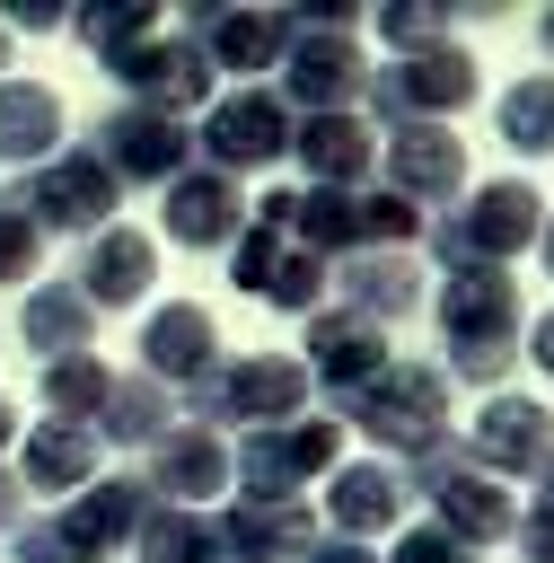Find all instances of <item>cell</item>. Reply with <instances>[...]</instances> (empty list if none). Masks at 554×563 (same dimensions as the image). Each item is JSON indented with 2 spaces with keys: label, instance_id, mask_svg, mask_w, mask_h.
<instances>
[{
  "label": "cell",
  "instance_id": "23",
  "mask_svg": "<svg viewBox=\"0 0 554 563\" xmlns=\"http://www.w3.org/2000/svg\"><path fill=\"white\" fill-rule=\"evenodd\" d=\"M149 273H158V246H149V229H97L88 246H79V273H70V290L88 299V308H132L141 290H149Z\"/></svg>",
  "mask_w": 554,
  "mask_h": 563
},
{
  "label": "cell",
  "instance_id": "43",
  "mask_svg": "<svg viewBox=\"0 0 554 563\" xmlns=\"http://www.w3.org/2000/svg\"><path fill=\"white\" fill-rule=\"evenodd\" d=\"M536 255H545V273H554V211H545V229H536Z\"/></svg>",
  "mask_w": 554,
  "mask_h": 563
},
{
  "label": "cell",
  "instance_id": "21",
  "mask_svg": "<svg viewBox=\"0 0 554 563\" xmlns=\"http://www.w3.org/2000/svg\"><path fill=\"white\" fill-rule=\"evenodd\" d=\"M211 528H220V563H299L317 545L308 501H229Z\"/></svg>",
  "mask_w": 554,
  "mask_h": 563
},
{
  "label": "cell",
  "instance_id": "29",
  "mask_svg": "<svg viewBox=\"0 0 554 563\" xmlns=\"http://www.w3.org/2000/svg\"><path fill=\"white\" fill-rule=\"evenodd\" d=\"M18 343H26V352H44V361H70V352H88V343H97V308H88L70 282H35V290H26V308H18Z\"/></svg>",
  "mask_w": 554,
  "mask_h": 563
},
{
  "label": "cell",
  "instance_id": "11",
  "mask_svg": "<svg viewBox=\"0 0 554 563\" xmlns=\"http://www.w3.org/2000/svg\"><path fill=\"white\" fill-rule=\"evenodd\" d=\"M193 150H202V167H220V176L237 185L246 167H273V158H290V106H281L273 88H237V97H220V106L202 114Z\"/></svg>",
  "mask_w": 554,
  "mask_h": 563
},
{
  "label": "cell",
  "instance_id": "7",
  "mask_svg": "<svg viewBox=\"0 0 554 563\" xmlns=\"http://www.w3.org/2000/svg\"><path fill=\"white\" fill-rule=\"evenodd\" d=\"M369 114L387 123V132H413V123H431V114H457V106H475V62L457 53V44H431V53H396V62H378L369 70Z\"/></svg>",
  "mask_w": 554,
  "mask_h": 563
},
{
  "label": "cell",
  "instance_id": "45",
  "mask_svg": "<svg viewBox=\"0 0 554 563\" xmlns=\"http://www.w3.org/2000/svg\"><path fill=\"white\" fill-rule=\"evenodd\" d=\"M9 431H18V413H9V396H0V449H9Z\"/></svg>",
  "mask_w": 554,
  "mask_h": 563
},
{
  "label": "cell",
  "instance_id": "30",
  "mask_svg": "<svg viewBox=\"0 0 554 563\" xmlns=\"http://www.w3.org/2000/svg\"><path fill=\"white\" fill-rule=\"evenodd\" d=\"M88 431H97V449H106V440H123V449H149V440H167V431H176V396H167V387H149L141 369H114V387H106V413H97Z\"/></svg>",
  "mask_w": 554,
  "mask_h": 563
},
{
  "label": "cell",
  "instance_id": "10",
  "mask_svg": "<svg viewBox=\"0 0 554 563\" xmlns=\"http://www.w3.org/2000/svg\"><path fill=\"white\" fill-rule=\"evenodd\" d=\"M387 334L369 325V317H352V308H317L308 317V352H299V369H308V387H325L334 396V413H352L378 378H387Z\"/></svg>",
  "mask_w": 554,
  "mask_h": 563
},
{
  "label": "cell",
  "instance_id": "28",
  "mask_svg": "<svg viewBox=\"0 0 554 563\" xmlns=\"http://www.w3.org/2000/svg\"><path fill=\"white\" fill-rule=\"evenodd\" d=\"M290 158L325 194H352L361 167H369V132H361V114H308V123H290Z\"/></svg>",
  "mask_w": 554,
  "mask_h": 563
},
{
  "label": "cell",
  "instance_id": "37",
  "mask_svg": "<svg viewBox=\"0 0 554 563\" xmlns=\"http://www.w3.org/2000/svg\"><path fill=\"white\" fill-rule=\"evenodd\" d=\"M510 545H519L528 563H554V466H545V484H536V501L519 510V528H510Z\"/></svg>",
  "mask_w": 554,
  "mask_h": 563
},
{
  "label": "cell",
  "instance_id": "4",
  "mask_svg": "<svg viewBox=\"0 0 554 563\" xmlns=\"http://www.w3.org/2000/svg\"><path fill=\"white\" fill-rule=\"evenodd\" d=\"M308 413V369L290 352H246V361H220L202 387H193V422H237V431H273V422H299Z\"/></svg>",
  "mask_w": 554,
  "mask_h": 563
},
{
  "label": "cell",
  "instance_id": "26",
  "mask_svg": "<svg viewBox=\"0 0 554 563\" xmlns=\"http://www.w3.org/2000/svg\"><path fill=\"white\" fill-rule=\"evenodd\" d=\"M88 493L97 484V431L88 422H35L18 449V493Z\"/></svg>",
  "mask_w": 554,
  "mask_h": 563
},
{
  "label": "cell",
  "instance_id": "31",
  "mask_svg": "<svg viewBox=\"0 0 554 563\" xmlns=\"http://www.w3.org/2000/svg\"><path fill=\"white\" fill-rule=\"evenodd\" d=\"M132 554H141V563H220V528H211L202 510H167V501H149L141 528H132Z\"/></svg>",
  "mask_w": 554,
  "mask_h": 563
},
{
  "label": "cell",
  "instance_id": "6",
  "mask_svg": "<svg viewBox=\"0 0 554 563\" xmlns=\"http://www.w3.org/2000/svg\"><path fill=\"white\" fill-rule=\"evenodd\" d=\"M352 422L396 457H431L448 449V378L431 361H387V378L352 405Z\"/></svg>",
  "mask_w": 554,
  "mask_h": 563
},
{
  "label": "cell",
  "instance_id": "8",
  "mask_svg": "<svg viewBox=\"0 0 554 563\" xmlns=\"http://www.w3.org/2000/svg\"><path fill=\"white\" fill-rule=\"evenodd\" d=\"M18 202H26V220L44 229V238H97V229H114V202H123V185L88 158V150H53L44 167H26V185H9Z\"/></svg>",
  "mask_w": 554,
  "mask_h": 563
},
{
  "label": "cell",
  "instance_id": "2",
  "mask_svg": "<svg viewBox=\"0 0 554 563\" xmlns=\"http://www.w3.org/2000/svg\"><path fill=\"white\" fill-rule=\"evenodd\" d=\"M536 229H545L536 185L501 176V185H484V194H466L431 220V264L440 273H501L519 246H536Z\"/></svg>",
  "mask_w": 554,
  "mask_h": 563
},
{
  "label": "cell",
  "instance_id": "36",
  "mask_svg": "<svg viewBox=\"0 0 554 563\" xmlns=\"http://www.w3.org/2000/svg\"><path fill=\"white\" fill-rule=\"evenodd\" d=\"M457 18H466V9H378V35H387V44H405V53H431Z\"/></svg>",
  "mask_w": 554,
  "mask_h": 563
},
{
  "label": "cell",
  "instance_id": "3",
  "mask_svg": "<svg viewBox=\"0 0 554 563\" xmlns=\"http://www.w3.org/2000/svg\"><path fill=\"white\" fill-rule=\"evenodd\" d=\"M334 457H343V422L299 413V422H273V431H246L229 449V484H237V501H299V484L334 475Z\"/></svg>",
  "mask_w": 554,
  "mask_h": 563
},
{
  "label": "cell",
  "instance_id": "46",
  "mask_svg": "<svg viewBox=\"0 0 554 563\" xmlns=\"http://www.w3.org/2000/svg\"><path fill=\"white\" fill-rule=\"evenodd\" d=\"M0 44H9V35H0Z\"/></svg>",
  "mask_w": 554,
  "mask_h": 563
},
{
  "label": "cell",
  "instance_id": "34",
  "mask_svg": "<svg viewBox=\"0 0 554 563\" xmlns=\"http://www.w3.org/2000/svg\"><path fill=\"white\" fill-rule=\"evenodd\" d=\"M501 141L528 150V158H554V70L501 88Z\"/></svg>",
  "mask_w": 554,
  "mask_h": 563
},
{
  "label": "cell",
  "instance_id": "33",
  "mask_svg": "<svg viewBox=\"0 0 554 563\" xmlns=\"http://www.w3.org/2000/svg\"><path fill=\"white\" fill-rule=\"evenodd\" d=\"M106 387H114V369H106L97 352L44 361V405H53V422H97V413H106Z\"/></svg>",
  "mask_w": 554,
  "mask_h": 563
},
{
  "label": "cell",
  "instance_id": "5",
  "mask_svg": "<svg viewBox=\"0 0 554 563\" xmlns=\"http://www.w3.org/2000/svg\"><path fill=\"white\" fill-rule=\"evenodd\" d=\"M405 493H422V501H431V528H448L457 545H501V537L519 528V501H510L466 449L413 457V466H405Z\"/></svg>",
  "mask_w": 554,
  "mask_h": 563
},
{
  "label": "cell",
  "instance_id": "15",
  "mask_svg": "<svg viewBox=\"0 0 554 563\" xmlns=\"http://www.w3.org/2000/svg\"><path fill=\"white\" fill-rule=\"evenodd\" d=\"M176 26H185V44H193L211 70H273V62L290 53V35H299L290 9H211V0L185 9Z\"/></svg>",
  "mask_w": 554,
  "mask_h": 563
},
{
  "label": "cell",
  "instance_id": "20",
  "mask_svg": "<svg viewBox=\"0 0 554 563\" xmlns=\"http://www.w3.org/2000/svg\"><path fill=\"white\" fill-rule=\"evenodd\" d=\"M211 369H220V334H211V317H202L193 299H167V308L149 317V334H141V378L193 396Z\"/></svg>",
  "mask_w": 554,
  "mask_h": 563
},
{
  "label": "cell",
  "instance_id": "24",
  "mask_svg": "<svg viewBox=\"0 0 554 563\" xmlns=\"http://www.w3.org/2000/svg\"><path fill=\"white\" fill-rule=\"evenodd\" d=\"M405 466H387V457H361V466H334V484H325V519H334V537L343 545H361V537H387L396 519H405Z\"/></svg>",
  "mask_w": 554,
  "mask_h": 563
},
{
  "label": "cell",
  "instance_id": "19",
  "mask_svg": "<svg viewBox=\"0 0 554 563\" xmlns=\"http://www.w3.org/2000/svg\"><path fill=\"white\" fill-rule=\"evenodd\" d=\"M466 185V141L440 132V123H413V132H387V194L413 202V211H448Z\"/></svg>",
  "mask_w": 554,
  "mask_h": 563
},
{
  "label": "cell",
  "instance_id": "42",
  "mask_svg": "<svg viewBox=\"0 0 554 563\" xmlns=\"http://www.w3.org/2000/svg\"><path fill=\"white\" fill-rule=\"evenodd\" d=\"M9 26H62V9L53 0H26V9H9Z\"/></svg>",
  "mask_w": 554,
  "mask_h": 563
},
{
  "label": "cell",
  "instance_id": "9",
  "mask_svg": "<svg viewBox=\"0 0 554 563\" xmlns=\"http://www.w3.org/2000/svg\"><path fill=\"white\" fill-rule=\"evenodd\" d=\"M88 158L114 176V185H176L185 167H193V132L176 123V114H158V106H114L97 132H88Z\"/></svg>",
  "mask_w": 554,
  "mask_h": 563
},
{
  "label": "cell",
  "instance_id": "1",
  "mask_svg": "<svg viewBox=\"0 0 554 563\" xmlns=\"http://www.w3.org/2000/svg\"><path fill=\"white\" fill-rule=\"evenodd\" d=\"M431 308H440V334H448V369L440 378H466V387L501 396V378L519 361V290H510V273H440Z\"/></svg>",
  "mask_w": 554,
  "mask_h": 563
},
{
  "label": "cell",
  "instance_id": "17",
  "mask_svg": "<svg viewBox=\"0 0 554 563\" xmlns=\"http://www.w3.org/2000/svg\"><path fill=\"white\" fill-rule=\"evenodd\" d=\"M466 457H475L484 475H545V466H554V413H545L536 396H510V387H501V396H484Z\"/></svg>",
  "mask_w": 554,
  "mask_h": 563
},
{
  "label": "cell",
  "instance_id": "32",
  "mask_svg": "<svg viewBox=\"0 0 554 563\" xmlns=\"http://www.w3.org/2000/svg\"><path fill=\"white\" fill-rule=\"evenodd\" d=\"M70 26H79V44H97V62L114 70L123 53H141V44L158 35V9H149V0H97V9H70Z\"/></svg>",
  "mask_w": 554,
  "mask_h": 563
},
{
  "label": "cell",
  "instance_id": "12",
  "mask_svg": "<svg viewBox=\"0 0 554 563\" xmlns=\"http://www.w3.org/2000/svg\"><path fill=\"white\" fill-rule=\"evenodd\" d=\"M229 273H237V290L264 299V308L317 317V299H325V264H317L308 246H290L273 220H255V211H246V229H237V246H229Z\"/></svg>",
  "mask_w": 554,
  "mask_h": 563
},
{
  "label": "cell",
  "instance_id": "44",
  "mask_svg": "<svg viewBox=\"0 0 554 563\" xmlns=\"http://www.w3.org/2000/svg\"><path fill=\"white\" fill-rule=\"evenodd\" d=\"M536 44H545V62H554V9H545V18H536Z\"/></svg>",
  "mask_w": 554,
  "mask_h": 563
},
{
  "label": "cell",
  "instance_id": "22",
  "mask_svg": "<svg viewBox=\"0 0 554 563\" xmlns=\"http://www.w3.org/2000/svg\"><path fill=\"white\" fill-rule=\"evenodd\" d=\"M114 79L132 88V106H158V114H176V123H185L193 106H211V62H202L185 35H176V44H158V35H149L141 53H123V62H114Z\"/></svg>",
  "mask_w": 554,
  "mask_h": 563
},
{
  "label": "cell",
  "instance_id": "16",
  "mask_svg": "<svg viewBox=\"0 0 554 563\" xmlns=\"http://www.w3.org/2000/svg\"><path fill=\"white\" fill-rule=\"evenodd\" d=\"M246 194L220 176V167H185L176 185H167V202H158V229H167V246H193V255H220V246H237V229H246Z\"/></svg>",
  "mask_w": 554,
  "mask_h": 563
},
{
  "label": "cell",
  "instance_id": "18",
  "mask_svg": "<svg viewBox=\"0 0 554 563\" xmlns=\"http://www.w3.org/2000/svg\"><path fill=\"white\" fill-rule=\"evenodd\" d=\"M220 484H229V449H220L211 422H176L167 440H149V466H141V493H149V501L193 510V501H211Z\"/></svg>",
  "mask_w": 554,
  "mask_h": 563
},
{
  "label": "cell",
  "instance_id": "25",
  "mask_svg": "<svg viewBox=\"0 0 554 563\" xmlns=\"http://www.w3.org/2000/svg\"><path fill=\"white\" fill-rule=\"evenodd\" d=\"M334 282H343V308L369 317V325H396V317H413L431 299V282H422L413 255H343Z\"/></svg>",
  "mask_w": 554,
  "mask_h": 563
},
{
  "label": "cell",
  "instance_id": "13",
  "mask_svg": "<svg viewBox=\"0 0 554 563\" xmlns=\"http://www.w3.org/2000/svg\"><path fill=\"white\" fill-rule=\"evenodd\" d=\"M281 70H290V88H281L290 123H308V114H352L361 88H369V62H361L352 35H290Z\"/></svg>",
  "mask_w": 554,
  "mask_h": 563
},
{
  "label": "cell",
  "instance_id": "39",
  "mask_svg": "<svg viewBox=\"0 0 554 563\" xmlns=\"http://www.w3.org/2000/svg\"><path fill=\"white\" fill-rule=\"evenodd\" d=\"M519 352H528V361H536V369H545V378H554V308H545V317H536V325H528V343H519Z\"/></svg>",
  "mask_w": 554,
  "mask_h": 563
},
{
  "label": "cell",
  "instance_id": "40",
  "mask_svg": "<svg viewBox=\"0 0 554 563\" xmlns=\"http://www.w3.org/2000/svg\"><path fill=\"white\" fill-rule=\"evenodd\" d=\"M299 563H378V554H369V545H343V537H317Z\"/></svg>",
  "mask_w": 554,
  "mask_h": 563
},
{
  "label": "cell",
  "instance_id": "35",
  "mask_svg": "<svg viewBox=\"0 0 554 563\" xmlns=\"http://www.w3.org/2000/svg\"><path fill=\"white\" fill-rule=\"evenodd\" d=\"M44 246H53V238H44V229L26 220V202L0 185V282H35V273H44Z\"/></svg>",
  "mask_w": 554,
  "mask_h": 563
},
{
  "label": "cell",
  "instance_id": "41",
  "mask_svg": "<svg viewBox=\"0 0 554 563\" xmlns=\"http://www.w3.org/2000/svg\"><path fill=\"white\" fill-rule=\"evenodd\" d=\"M18 510H26V493H18V475L0 466V537H18Z\"/></svg>",
  "mask_w": 554,
  "mask_h": 563
},
{
  "label": "cell",
  "instance_id": "27",
  "mask_svg": "<svg viewBox=\"0 0 554 563\" xmlns=\"http://www.w3.org/2000/svg\"><path fill=\"white\" fill-rule=\"evenodd\" d=\"M62 150V97L44 79H0V167H44Z\"/></svg>",
  "mask_w": 554,
  "mask_h": 563
},
{
  "label": "cell",
  "instance_id": "14",
  "mask_svg": "<svg viewBox=\"0 0 554 563\" xmlns=\"http://www.w3.org/2000/svg\"><path fill=\"white\" fill-rule=\"evenodd\" d=\"M141 510H149V493H141V475H97L88 493H70L44 528H53V545H62V563H97V554H114V545H132V528H141Z\"/></svg>",
  "mask_w": 554,
  "mask_h": 563
},
{
  "label": "cell",
  "instance_id": "38",
  "mask_svg": "<svg viewBox=\"0 0 554 563\" xmlns=\"http://www.w3.org/2000/svg\"><path fill=\"white\" fill-rule=\"evenodd\" d=\"M387 563H484V554H475V545H457L448 528H405Z\"/></svg>",
  "mask_w": 554,
  "mask_h": 563
}]
</instances>
